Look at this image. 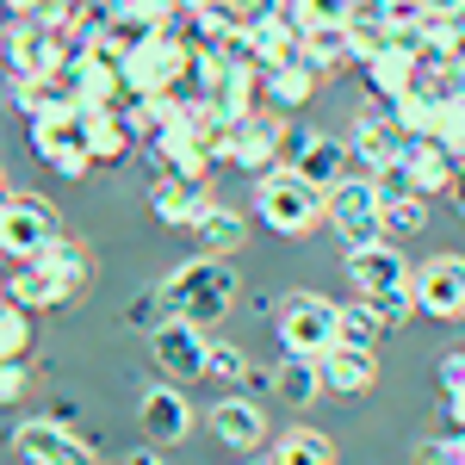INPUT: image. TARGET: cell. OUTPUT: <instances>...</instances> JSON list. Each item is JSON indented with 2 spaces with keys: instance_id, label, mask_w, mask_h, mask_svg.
<instances>
[{
  "instance_id": "obj_46",
  "label": "cell",
  "mask_w": 465,
  "mask_h": 465,
  "mask_svg": "<svg viewBox=\"0 0 465 465\" xmlns=\"http://www.w3.org/2000/svg\"><path fill=\"white\" fill-rule=\"evenodd\" d=\"M25 385H32V366H25V360H0V410H6V403H19Z\"/></svg>"
},
{
  "instance_id": "obj_56",
  "label": "cell",
  "mask_w": 465,
  "mask_h": 465,
  "mask_svg": "<svg viewBox=\"0 0 465 465\" xmlns=\"http://www.w3.org/2000/svg\"><path fill=\"white\" fill-rule=\"evenodd\" d=\"M0 304H6V298H0Z\"/></svg>"
},
{
  "instance_id": "obj_8",
  "label": "cell",
  "mask_w": 465,
  "mask_h": 465,
  "mask_svg": "<svg viewBox=\"0 0 465 465\" xmlns=\"http://www.w3.org/2000/svg\"><path fill=\"white\" fill-rule=\"evenodd\" d=\"M50 236H63V230H56V212H50L37 193H13V186H6V199H0V254L32 261Z\"/></svg>"
},
{
  "instance_id": "obj_3",
  "label": "cell",
  "mask_w": 465,
  "mask_h": 465,
  "mask_svg": "<svg viewBox=\"0 0 465 465\" xmlns=\"http://www.w3.org/2000/svg\"><path fill=\"white\" fill-rule=\"evenodd\" d=\"M193 69V50L174 32H149L137 37L124 56H118V81H124V100H149V94H180Z\"/></svg>"
},
{
  "instance_id": "obj_37",
  "label": "cell",
  "mask_w": 465,
  "mask_h": 465,
  "mask_svg": "<svg viewBox=\"0 0 465 465\" xmlns=\"http://www.w3.org/2000/svg\"><path fill=\"white\" fill-rule=\"evenodd\" d=\"M429 230V199H397L385 205V242H416Z\"/></svg>"
},
{
  "instance_id": "obj_10",
  "label": "cell",
  "mask_w": 465,
  "mask_h": 465,
  "mask_svg": "<svg viewBox=\"0 0 465 465\" xmlns=\"http://www.w3.org/2000/svg\"><path fill=\"white\" fill-rule=\"evenodd\" d=\"M6 447L19 453V465H94V447L74 440V429L50 422V416H25V422H13Z\"/></svg>"
},
{
  "instance_id": "obj_43",
  "label": "cell",
  "mask_w": 465,
  "mask_h": 465,
  "mask_svg": "<svg viewBox=\"0 0 465 465\" xmlns=\"http://www.w3.org/2000/svg\"><path fill=\"white\" fill-rule=\"evenodd\" d=\"M372 193H379V205H397V199H422V193H416V180H410V162H391V168H379V174H372Z\"/></svg>"
},
{
  "instance_id": "obj_41",
  "label": "cell",
  "mask_w": 465,
  "mask_h": 465,
  "mask_svg": "<svg viewBox=\"0 0 465 465\" xmlns=\"http://www.w3.org/2000/svg\"><path fill=\"white\" fill-rule=\"evenodd\" d=\"M434 143L447 149V155H460L465 162V100H447V106H434Z\"/></svg>"
},
{
  "instance_id": "obj_14",
  "label": "cell",
  "mask_w": 465,
  "mask_h": 465,
  "mask_svg": "<svg viewBox=\"0 0 465 465\" xmlns=\"http://www.w3.org/2000/svg\"><path fill=\"white\" fill-rule=\"evenodd\" d=\"M286 168H298L317 193H329L335 180L354 174V155H348V137H322V131L298 124V131H286Z\"/></svg>"
},
{
  "instance_id": "obj_26",
  "label": "cell",
  "mask_w": 465,
  "mask_h": 465,
  "mask_svg": "<svg viewBox=\"0 0 465 465\" xmlns=\"http://www.w3.org/2000/svg\"><path fill=\"white\" fill-rule=\"evenodd\" d=\"M360 69H366V87H372V100H403V94L416 87V69H422V63H416L410 50L385 44V50H372Z\"/></svg>"
},
{
  "instance_id": "obj_55",
  "label": "cell",
  "mask_w": 465,
  "mask_h": 465,
  "mask_svg": "<svg viewBox=\"0 0 465 465\" xmlns=\"http://www.w3.org/2000/svg\"><path fill=\"white\" fill-rule=\"evenodd\" d=\"M0 199H6V180H0Z\"/></svg>"
},
{
  "instance_id": "obj_42",
  "label": "cell",
  "mask_w": 465,
  "mask_h": 465,
  "mask_svg": "<svg viewBox=\"0 0 465 465\" xmlns=\"http://www.w3.org/2000/svg\"><path fill=\"white\" fill-rule=\"evenodd\" d=\"M348 13H354V0H292L298 32H311V25H348Z\"/></svg>"
},
{
  "instance_id": "obj_15",
  "label": "cell",
  "mask_w": 465,
  "mask_h": 465,
  "mask_svg": "<svg viewBox=\"0 0 465 465\" xmlns=\"http://www.w3.org/2000/svg\"><path fill=\"white\" fill-rule=\"evenodd\" d=\"M56 81H63V94L74 100V118L124 100V81H118V56H112V50H87V56L63 63V74H56Z\"/></svg>"
},
{
  "instance_id": "obj_54",
  "label": "cell",
  "mask_w": 465,
  "mask_h": 465,
  "mask_svg": "<svg viewBox=\"0 0 465 465\" xmlns=\"http://www.w3.org/2000/svg\"><path fill=\"white\" fill-rule=\"evenodd\" d=\"M174 6H186V13H199V6H212V0H174Z\"/></svg>"
},
{
  "instance_id": "obj_13",
  "label": "cell",
  "mask_w": 465,
  "mask_h": 465,
  "mask_svg": "<svg viewBox=\"0 0 465 465\" xmlns=\"http://www.w3.org/2000/svg\"><path fill=\"white\" fill-rule=\"evenodd\" d=\"M403 149H410V137L397 131V118L385 112V100L366 106V112H354V124H348L354 174H379V168H391V162H403Z\"/></svg>"
},
{
  "instance_id": "obj_7",
  "label": "cell",
  "mask_w": 465,
  "mask_h": 465,
  "mask_svg": "<svg viewBox=\"0 0 465 465\" xmlns=\"http://www.w3.org/2000/svg\"><path fill=\"white\" fill-rule=\"evenodd\" d=\"M205 354H212V329H199V322L186 317H168L155 335H149V360H155V372L162 379H205Z\"/></svg>"
},
{
  "instance_id": "obj_53",
  "label": "cell",
  "mask_w": 465,
  "mask_h": 465,
  "mask_svg": "<svg viewBox=\"0 0 465 465\" xmlns=\"http://www.w3.org/2000/svg\"><path fill=\"white\" fill-rule=\"evenodd\" d=\"M124 465H162V453H155V447H137V453H131Z\"/></svg>"
},
{
  "instance_id": "obj_51",
  "label": "cell",
  "mask_w": 465,
  "mask_h": 465,
  "mask_svg": "<svg viewBox=\"0 0 465 465\" xmlns=\"http://www.w3.org/2000/svg\"><path fill=\"white\" fill-rule=\"evenodd\" d=\"M0 6H6V19H37L44 0H0Z\"/></svg>"
},
{
  "instance_id": "obj_23",
  "label": "cell",
  "mask_w": 465,
  "mask_h": 465,
  "mask_svg": "<svg viewBox=\"0 0 465 465\" xmlns=\"http://www.w3.org/2000/svg\"><path fill=\"white\" fill-rule=\"evenodd\" d=\"M0 100H6V112H19L25 124H32V118H56V112H74V100L63 94V81H44V74H6Z\"/></svg>"
},
{
  "instance_id": "obj_24",
  "label": "cell",
  "mask_w": 465,
  "mask_h": 465,
  "mask_svg": "<svg viewBox=\"0 0 465 465\" xmlns=\"http://www.w3.org/2000/svg\"><path fill=\"white\" fill-rule=\"evenodd\" d=\"M403 162H410V180H416V193H422V199H447V193H453V180H460V155H447L434 137H410Z\"/></svg>"
},
{
  "instance_id": "obj_50",
  "label": "cell",
  "mask_w": 465,
  "mask_h": 465,
  "mask_svg": "<svg viewBox=\"0 0 465 465\" xmlns=\"http://www.w3.org/2000/svg\"><path fill=\"white\" fill-rule=\"evenodd\" d=\"M447 429H465V391H447Z\"/></svg>"
},
{
  "instance_id": "obj_1",
  "label": "cell",
  "mask_w": 465,
  "mask_h": 465,
  "mask_svg": "<svg viewBox=\"0 0 465 465\" xmlns=\"http://www.w3.org/2000/svg\"><path fill=\"white\" fill-rule=\"evenodd\" d=\"M168 292V311L186 322H199V329H217V322L236 311V267L223 261V254H186L174 273L162 280Z\"/></svg>"
},
{
  "instance_id": "obj_47",
  "label": "cell",
  "mask_w": 465,
  "mask_h": 465,
  "mask_svg": "<svg viewBox=\"0 0 465 465\" xmlns=\"http://www.w3.org/2000/svg\"><path fill=\"white\" fill-rule=\"evenodd\" d=\"M440 391H465V348L440 354Z\"/></svg>"
},
{
  "instance_id": "obj_30",
  "label": "cell",
  "mask_w": 465,
  "mask_h": 465,
  "mask_svg": "<svg viewBox=\"0 0 465 465\" xmlns=\"http://www.w3.org/2000/svg\"><path fill=\"white\" fill-rule=\"evenodd\" d=\"M267 379H273V397L292 403V410H304V403H317V397H322V366H317V360H304V354H286Z\"/></svg>"
},
{
  "instance_id": "obj_33",
  "label": "cell",
  "mask_w": 465,
  "mask_h": 465,
  "mask_svg": "<svg viewBox=\"0 0 465 465\" xmlns=\"http://www.w3.org/2000/svg\"><path fill=\"white\" fill-rule=\"evenodd\" d=\"M249 50H254V63H261V69H273V63L298 56V19H292V6L280 13V19L254 25V32H249Z\"/></svg>"
},
{
  "instance_id": "obj_36",
  "label": "cell",
  "mask_w": 465,
  "mask_h": 465,
  "mask_svg": "<svg viewBox=\"0 0 465 465\" xmlns=\"http://www.w3.org/2000/svg\"><path fill=\"white\" fill-rule=\"evenodd\" d=\"M385 112L397 118V131H403V137H429V131H434V100L422 94V87H410L403 100H385Z\"/></svg>"
},
{
  "instance_id": "obj_39",
  "label": "cell",
  "mask_w": 465,
  "mask_h": 465,
  "mask_svg": "<svg viewBox=\"0 0 465 465\" xmlns=\"http://www.w3.org/2000/svg\"><path fill=\"white\" fill-rule=\"evenodd\" d=\"M366 304H372V317H379V329H385V335H391V329H403V322L416 317V292H410V286L372 292V298H366Z\"/></svg>"
},
{
  "instance_id": "obj_16",
  "label": "cell",
  "mask_w": 465,
  "mask_h": 465,
  "mask_svg": "<svg viewBox=\"0 0 465 465\" xmlns=\"http://www.w3.org/2000/svg\"><path fill=\"white\" fill-rule=\"evenodd\" d=\"M280 155H286V124H280V112H273V106L249 112V118L230 131V168H242V174H267V168H280Z\"/></svg>"
},
{
  "instance_id": "obj_2",
  "label": "cell",
  "mask_w": 465,
  "mask_h": 465,
  "mask_svg": "<svg viewBox=\"0 0 465 465\" xmlns=\"http://www.w3.org/2000/svg\"><path fill=\"white\" fill-rule=\"evenodd\" d=\"M254 217L273 230V236H311L317 223H329V193H317L311 180L298 174V168H267V174H254Z\"/></svg>"
},
{
  "instance_id": "obj_52",
  "label": "cell",
  "mask_w": 465,
  "mask_h": 465,
  "mask_svg": "<svg viewBox=\"0 0 465 465\" xmlns=\"http://www.w3.org/2000/svg\"><path fill=\"white\" fill-rule=\"evenodd\" d=\"M447 199H453V212L465 217V162H460V180H453V193H447Z\"/></svg>"
},
{
  "instance_id": "obj_35",
  "label": "cell",
  "mask_w": 465,
  "mask_h": 465,
  "mask_svg": "<svg viewBox=\"0 0 465 465\" xmlns=\"http://www.w3.org/2000/svg\"><path fill=\"white\" fill-rule=\"evenodd\" d=\"M379 317H372V304L366 298H354V304H341V322H335V341L341 348H379Z\"/></svg>"
},
{
  "instance_id": "obj_25",
  "label": "cell",
  "mask_w": 465,
  "mask_h": 465,
  "mask_svg": "<svg viewBox=\"0 0 465 465\" xmlns=\"http://www.w3.org/2000/svg\"><path fill=\"white\" fill-rule=\"evenodd\" d=\"M317 81H322V74L311 69L304 56H286V63L261 69V94H267V106H273V112H298L304 100H317Z\"/></svg>"
},
{
  "instance_id": "obj_38",
  "label": "cell",
  "mask_w": 465,
  "mask_h": 465,
  "mask_svg": "<svg viewBox=\"0 0 465 465\" xmlns=\"http://www.w3.org/2000/svg\"><path fill=\"white\" fill-rule=\"evenodd\" d=\"M205 379L223 385V391H236V385L249 379V354H242L236 341H212V354H205Z\"/></svg>"
},
{
  "instance_id": "obj_20",
  "label": "cell",
  "mask_w": 465,
  "mask_h": 465,
  "mask_svg": "<svg viewBox=\"0 0 465 465\" xmlns=\"http://www.w3.org/2000/svg\"><path fill=\"white\" fill-rule=\"evenodd\" d=\"M149 212L162 217V223H180V230H193L199 217L212 212V193H205L199 180H180V174H149Z\"/></svg>"
},
{
  "instance_id": "obj_17",
  "label": "cell",
  "mask_w": 465,
  "mask_h": 465,
  "mask_svg": "<svg viewBox=\"0 0 465 465\" xmlns=\"http://www.w3.org/2000/svg\"><path fill=\"white\" fill-rule=\"evenodd\" d=\"M0 298L37 317V311H56V304H69V298H81V292H74L56 267H44V261H13V273H6Z\"/></svg>"
},
{
  "instance_id": "obj_32",
  "label": "cell",
  "mask_w": 465,
  "mask_h": 465,
  "mask_svg": "<svg viewBox=\"0 0 465 465\" xmlns=\"http://www.w3.org/2000/svg\"><path fill=\"white\" fill-rule=\"evenodd\" d=\"M416 87L429 94L434 106H447V100H465V50H447V56H434L416 69Z\"/></svg>"
},
{
  "instance_id": "obj_6",
  "label": "cell",
  "mask_w": 465,
  "mask_h": 465,
  "mask_svg": "<svg viewBox=\"0 0 465 465\" xmlns=\"http://www.w3.org/2000/svg\"><path fill=\"white\" fill-rule=\"evenodd\" d=\"M0 63H6V74H44V81H56L63 63H69V50H63L56 25H44V19H6L0 25Z\"/></svg>"
},
{
  "instance_id": "obj_40",
  "label": "cell",
  "mask_w": 465,
  "mask_h": 465,
  "mask_svg": "<svg viewBox=\"0 0 465 465\" xmlns=\"http://www.w3.org/2000/svg\"><path fill=\"white\" fill-rule=\"evenodd\" d=\"M25 348H32V311L0 304V360H25Z\"/></svg>"
},
{
  "instance_id": "obj_48",
  "label": "cell",
  "mask_w": 465,
  "mask_h": 465,
  "mask_svg": "<svg viewBox=\"0 0 465 465\" xmlns=\"http://www.w3.org/2000/svg\"><path fill=\"white\" fill-rule=\"evenodd\" d=\"M50 422L74 429V422H81V403H74V397H56V403H50Z\"/></svg>"
},
{
  "instance_id": "obj_44",
  "label": "cell",
  "mask_w": 465,
  "mask_h": 465,
  "mask_svg": "<svg viewBox=\"0 0 465 465\" xmlns=\"http://www.w3.org/2000/svg\"><path fill=\"white\" fill-rule=\"evenodd\" d=\"M416 465H465V429H447L416 447Z\"/></svg>"
},
{
  "instance_id": "obj_22",
  "label": "cell",
  "mask_w": 465,
  "mask_h": 465,
  "mask_svg": "<svg viewBox=\"0 0 465 465\" xmlns=\"http://www.w3.org/2000/svg\"><path fill=\"white\" fill-rule=\"evenodd\" d=\"M317 366H322V397H366L372 385H379L372 348H341V341H335Z\"/></svg>"
},
{
  "instance_id": "obj_49",
  "label": "cell",
  "mask_w": 465,
  "mask_h": 465,
  "mask_svg": "<svg viewBox=\"0 0 465 465\" xmlns=\"http://www.w3.org/2000/svg\"><path fill=\"white\" fill-rule=\"evenodd\" d=\"M69 6H81V0H44V6H37V19H44V25H63V19H69Z\"/></svg>"
},
{
  "instance_id": "obj_12",
  "label": "cell",
  "mask_w": 465,
  "mask_h": 465,
  "mask_svg": "<svg viewBox=\"0 0 465 465\" xmlns=\"http://www.w3.org/2000/svg\"><path fill=\"white\" fill-rule=\"evenodd\" d=\"M25 131H32V149H37V162H44L50 174H63V180H87L94 174V155H87V143H81V118H74V112L32 118Z\"/></svg>"
},
{
  "instance_id": "obj_19",
  "label": "cell",
  "mask_w": 465,
  "mask_h": 465,
  "mask_svg": "<svg viewBox=\"0 0 465 465\" xmlns=\"http://www.w3.org/2000/svg\"><path fill=\"white\" fill-rule=\"evenodd\" d=\"M149 174H180V180H212V155H205V143L199 137H186L180 124H168V131H155L149 137Z\"/></svg>"
},
{
  "instance_id": "obj_21",
  "label": "cell",
  "mask_w": 465,
  "mask_h": 465,
  "mask_svg": "<svg viewBox=\"0 0 465 465\" xmlns=\"http://www.w3.org/2000/svg\"><path fill=\"white\" fill-rule=\"evenodd\" d=\"M348 280H354L360 298L372 292H391V286H410V261L397 242H372V249H348Z\"/></svg>"
},
{
  "instance_id": "obj_11",
  "label": "cell",
  "mask_w": 465,
  "mask_h": 465,
  "mask_svg": "<svg viewBox=\"0 0 465 465\" xmlns=\"http://www.w3.org/2000/svg\"><path fill=\"white\" fill-rule=\"evenodd\" d=\"M193 397L180 391L174 379H155V385H143V397H137V429H143L149 447H180L186 434H193Z\"/></svg>"
},
{
  "instance_id": "obj_29",
  "label": "cell",
  "mask_w": 465,
  "mask_h": 465,
  "mask_svg": "<svg viewBox=\"0 0 465 465\" xmlns=\"http://www.w3.org/2000/svg\"><path fill=\"white\" fill-rule=\"evenodd\" d=\"M298 56L329 81L341 63H354V37H348V25H311V32H298Z\"/></svg>"
},
{
  "instance_id": "obj_45",
  "label": "cell",
  "mask_w": 465,
  "mask_h": 465,
  "mask_svg": "<svg viewBox=\"0 0 465 465\" xmlns=\"http://www.w3.org/2000/svg\"><path fill=\"white\" fill-rule=\"evenodd\" d=\"M292 0H230V13H236V25L254 32V25H267V19H280Z\"/></svg>"
},
{
  "instance_id": "obj_28",
  "label": "cell",
  "mask_w": 465,
  "mask_h": 465,
  "mask_svg": "<svg viewBox=\"0 0 465 465\" xmlns=\"http://www.w3.org/2000/svg\"><path fill=\"white\" fill-rule=\"evenodd\" d=\"M242 242H249V217L230 212V205H212V212L193 223V249L199 254H223V261H230Z\"/></svg>"
},
{
  "instance_id": "obj_9",
  "label": "cell",
  "mask_w": 465,
  "mask_h": 465,
  "mask_svg": "<svg viewBox=\"0 0 465 465\" xmlns=\"http://www.w3.org/2000/svg\"><path fill=\"white\" fill-rule=\"evenodd\" d=\"M416 311L434 322H465V254H434L410 273Z\"/></svg>"
},
{
  "instance_id": "obj_31",
  "label": "cell",
  "mask_w": 465,
  "mask_h": 465,
  "mask_svg": "<svg viewBox=\"0 0 465 465\" xmlns=\"http://www.w3.org/2000/svg\"><path fill=\"white\" fill-rule=\"evenodd\" d=\"M273 465H335V440L322 429H286L280 440H273V453H267Z\"/></svg>"
},
{
  "instance_id": "obj_27",
  "label": "cell",
  "mask_w": 465,
  "mask_h": 465,
  "mask_svg": "<svg viewBox=\"0 0 465 465\" xmlns=\"http://www.w3.org/2000/svg\"><path fill=\"white\" fill-rule=\"evenodd\" d=\"M81 143H87L94 168H100V162H124V155L137 149V137L124 131L118 106H100V112H81Z\"/></svg>"
},
{
  "instance_id": "obj_18",
  "label": "cell",
  "mask_w": 465,
  "mask_h": 465,
  "mask_svg": "<svg viewBox=\"0 0 465 465\" xmlns=\"http://www.w3.org/2000/svg\"><path fill=\"white\" fill-rule=\"evenodd\" d=\"M212 434H217V447H230V453H261L267 447V410L254 397H217Z\"/></svg>"
},
{
  "instance_id": "obj_5",
  "label": "cell",
  "mask_w": 465,
  "mask_h": 465,
  "mask_svg": "<svg viewBox=\"0 0 465 465\" xmlns=\"http://www.w3.org/2000/svg\"><path fill=\"white\" fill-rule=\"evenodd\" d=\"M329 223H335V236H341L348 249L385 242V205H379V193H372V174H348V180L329 186Z\"/></svg>"
},
{
  "instance_id": "obj_4",
  "label": "cell",
  "mask_w": 465,
  "mask_h": 465,
  "mask_svg": "<svg viewBox=\"0 0 465 465\" xmlns=\"http://www.w3.org/2000/svg\"><path fill=\"white\" fill-rule=\"evenodd\" d=\"M335 322H341V304H335V298H322V292H286L273 329H280V348H286V354L322 360L335 348Z\"/></svg>"
},
{
  "instance_id": "obj_34",
  "label": "cell",
  "mask_w": 465,
  "mask_h": 465,
  "mask_svg": "<svg viewBox=\"0 0 465 465\" xmlns=\"http://www.w3.org/2000/svg\"><path fill=\"white\" fill-rule=\"evenodd\" d=\"M168 317H174V311H168V292H162V280L137 286V298L124 304V329H137V335H155Z\"/></svg>"
}]
</instances>
